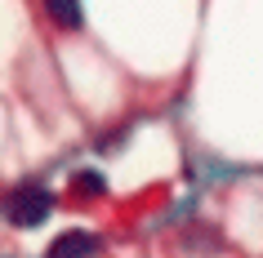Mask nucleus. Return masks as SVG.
<instances>
[{
    "label": "nucleus",
    "mask_w": 263,
    "mask_h": 258,
    "mask_svg": "<svg viewBox=\"0 0 263 258\" xmlns=\"http://www.w3.org/2000/svg\"><path fill=\"white\" fill-rule=\"evenodd\" d=\"M49 209H54V196H49V187H41V183L18 187L14 196H9V205H5V214H9L14 227H41L45 218H49Z\"/></svg>",
    "instance_id": "1"
},
{
    "label": "nucleus",
    "mask_w": 263,
    "mask_h": 258,
    "mask_svg": "<svg viewBox=\"0 0 263 258\" xmlns=\"http://www.w3.org/2000/svg\"><path fill=\"white\" fill-rule=\"evenodd\" d=\"M45 14L54 18L63 31H76L81 27V0H45Z\"/></svg>",
    "instance_id": "3"
},
{
    "label": "nucleus",
    "mask_w": 263,
    "mask_h": 258,
    "mask_svg": "<svg viewBox=\"0 0 263 258\" xmlns=\"http://www.w3.org/2000/svg\"><path fill=\"white\" fill-rule=\"evenodd\" d=\"M103 187H107V183H103V174H94V169H81V174L71 178V191H76V196H103Z\"/></svg>",
    "instance_id": "4"
},
{
    "label": "nucleus",
    "mask_w": 263,
    "mask_h": 258,
    "mask_svg": "<svg viewBox=\"0 0 263 258\" xmlns=\"http://www.w3.org/2000/svg\"><path fill=\"white\" fill-rule=\"evenodd\" d=\"M98 254V241L89 231H63L54 236V245L45 249V258H94Z\"/></svg>",
    "instance_id": "2"
}]
</instances>
